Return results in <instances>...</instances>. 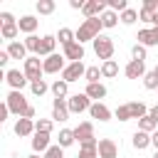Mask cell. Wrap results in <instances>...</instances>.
<instances>
[{"mask_svg": "<svg viewBox=\"0 0 158 158\" xmlns=\"http://www.w3.org/2000/svg\"><path fill=\"white\" fill-rule=\"evenodd\" d=\"M101 17H91V20H84L81 25H79V30H77V42L79 44H84V42H94L96 37H99V32H101Z\"/></svg>", "mask_w": 158, "mask_h": 158, "instance_id": "6da1fadb", "label": "cell"}, {"mask_svg": "<svg viewBox=\"0 0 158 158\" xmlns=\"http://www.w3.org/2000/svg\"><path fill=\"white\" fill-rule=\"evenodd\" d=\"M5 104H7V109H10V114H15V116H25V111L30 109V104H27V99H25V94L22 91H10L7 94V99H5Z\"/></svg>", "mask_w": 158, "mask_h": 158, "instance_id": "7a4b0ae2", "label": "cell"}, {"mask_svg": "<svg viewBox=\"0 0 158 158\" xmlns=\"http://www.w3.org/2000/svg\"><path fill=\"white\" fill-rule=\"evenodd\" d=\"M74 138H77L81 146H99V141L94 138V126H91V121H81V123L74 128Z\"/></svg>", "mask_w": 158, "mask_h": 158, "instance_id": "3957f363", "label": "cell"}, {"mask_svg": "<svg viewBox=\"0 0 158 158\" xmlns=\"http://www.w3.org/2000/svg\"><path fill=\"white\" fill-rule=\"evenodd\" d=\"M94 52H96V57H99V59L109 62V59L114 57V40H111V37H106V35H99V37L94 40Z\"/></svg>", "mask_w": 158, "mask_h": 158, "instance_id": "277c9868", "label": "cell"}, {"mask_svg": "<svg viewBox=\"0 0 158 158\" xmlns=\"http://www.w3.org/2000/svg\"><path fill=\"white\" fill-rule=\"evenodd\" d=\"M25 77L30 79V84L32 81H37V79H42V74H44V67H42V59L40 57H27L25 59Z\"/></svg>", "mask_w": 158, "mask_h": 158, "instance_id": "5b68a950", "label": "cell"}, {"mask_svg": "<svg viewBox=\"0 0 158 158\" xmlns=\"http://www.w3.org/2000/svg\"><path fill=\"white\" fill-rule=\"evenodd\" d=\"M84 74H86V67H84V62H69V64L64 67V72H62V79L69 84V81H79Z\"/></svg>", "mask_w": 158, "mask_h": 158, "instance_id": "8992f818", "label": "cell"}, {"mask_svg": "<svg viewBox=\"0 0 158 158\" xmlns=\"http://www.w3.org/2000/svg\"><path fill=\"white\" fill-rule=\"evenodd\" d=\"M67 106H69V114H81V111L91 109V99L86 94H74L67 99Z\"/></svg>", "mask_w": 158, "mask_h": 158, "instance_id": "52a82bcc", "label": "cell"}, {"mask_svg": "<svg viewBox=\"0 0 158 158\" xmlns=\"http://www.w3.org/2000/svg\"><path fill=\"white\" fill-rule=\"evenodd\" d=\"M42 67H44V74H57V72H64V54H49L42 59Z\"/></svg>", "mask_w": 158, "mask_h": 158, "instance_id": "ba28073f", "label": "cell"}, {"mask_svg": "<svg viewBox=\"0 0 158 158\" xmlns=\"http://www.w3.org/2000/svg\"><path fill=\"white\" fill-rule=\"evenodd\" d=\"M106 7H109V2H104V0H86L81 12H84L86 20H91V17H101L106 12Z\"/></svg>", "mask_w": 158, "mask_h": 158, "instance_id": "9c48e42d", "label": "cell"}, {"mask_svg": "<svg viewBox=\"0 0 158 158\" xmlns=\"http://www.w3.org/2000/svg\"><path fill=\"white\" fill-rule=\"evenodd\" d=\"M5 81L12 86V91H22V86L30 84V79L25 77V72H20V69H7L5 72Z\"/></svg>", "mask_w": 158, "mask_h": 158, "instance_id": "30bf717a", "label": "cell"}, {"mask_svg": "<svg viewBox=\"0 0 158 158\" xmlns=\"http://www.w3.org/2000/svg\"><path fill=\"white\" fill-rule=\"evenodd\" d=\"M99 158H118V146L114 138H99Z\"/></svg>", "mask_w": 158, "mask_h": 158, "instance_id": "8fae6325", "label": "cell"}, {"mask_svg": "<svg viewBox=\"0 0 158 158\" xmlns=\"http://www.w3.org/2000/svg\"><path fill=\"white\" fill-rule=\"evenodd\" d=\"M123 74H126L128 79H143V77H146V62L131 59V62L123 67Z\"/></svg>", "mask_w": 158, "mask_h": 158, "instance_id": "7c38bea8", "label": "cell"}, {"mask_svg": "<svg viewBox=\"0 0 158 158\" xmlns=\"http://www.w3.org/2000/svg\"><path fill=\"white\" fill-rule=\"evenodd\" d=\"M52 118H54V121H67V118H69L67 99H54V101H52Z\"/></svg>", "mask_w": 158, "mask_h": 158, "instance_id": "4fadbf2b", "label": "cell"}, {"mask_svg": "<svg viewBox=\"0 0 158 158\" xmlns=\"http://www.w3.org/2000/svg\"><path fill=\"white\" fill-rule=\"evenodd\" d=\"M136 40H138V44H143V47L158 44V27H146V30H141Z\"/></svg>", "mask_w": 158, "mask_h": 158, "instance_id": "5bb4252c", "label": "cell"}, {"mask_svg": "<svg viewBox=\"0 0 158 158\" xmlns=\"http://www.w3.org/2000/svg\"><path fill=\"white\" fill-rule=\"evenodd\" d=\"M37 25H40V20H37V17H32V15H25V17H20V20H17V27H20V32H25L27 37H30V35H35Z\"/></svg>", "mask_w": 158, "mask_h": 158, "instance_id": "9a60e30c", "label": "cell"}, {"mask_svg": "<svg viewBox=\"0 0 158 158\" xmlns=\"http://www.w3.org/2000/svg\"><path fill=\"white\" fill-rule=\"evenodd\" d=\"M32 151H35V153H47V151H49V133H40V131H35Z\"/></svg>", "mask_w": 158, "mask_h": 158, "instance_id": "2e32d148", "label": "cell"}, {"mask_svg": "<svg viewBox=\"0 0 158 158\" xmlns=\"http://www.w3.org/2000/svg\"><path fill=\"white\" fill-rule=\"evenodd\" d=\"M64 59L81 62V59H84V44H79V42H72L69 47H64Z\"/></svg>", "mask_w": 158, "mask_h": 158, "instance_id": "e0dca14e", "label": "cell"}, {"mask_svg": "<svg viewBox=\"0 0 158 158\" xmlns=\"http://www.w3.org/2000/svg\"><path fill=\"white\" fill-rule=\"evenodd\" d=\"M89 114H91V118H96V121H109V118H111L109 106H104L101 101H94L91 109H89Z\"/></svg>", "mask_w": 158, "mask_h": 158, "instance_id": "ac0fdd59", "label": "cell"}, {"mask_svg": "<svg viewBox=\"0 0 158 158\" xmlns=\"http://www.w3.org/2000/svg\"><path fill=\"white\" fill-rule=\"evenodd\" d=\"M15 133H17L20 138L35 133V121H32V118H17V121H15Z\"/></svg>", "mask_w": 158, "mask_h": 158, "instance_id": "d6986e66", "label": "cell"}, {"mask_svg": "<svg viewBox=\"0 0 158 158\" xmlns=\"http://www.w3.org/2000/svg\"><path fill=\"white\" fill-rule=\"evenodd\" d=\"M7 54H10V59H27L25 54H27V47H25V42H10L7 44V49H5Z\"/></svg>", "mask_w": 158, "mask_h": 158, "instance_id": "ffe728a7", "label": "cell"}, {"mask_svg": "<svg viewBox=\"0 0 158 158\" xmlns=\"http://www.w3.org/2000/svg\"><path fill=\"white\" fill-rule=\"evenodd\" d=\"M54 47H57V37L44 35V37H42V44H40V57H49V54H54Z\"/></svg>", "mask_w": 158, "mask_h": 158, "instance_id": "44dd1931", "label": "cell"}, {"mask_svg": "<svg viewBox=\"0 0 158 158\" xmlns=\"http://www.w3.org/2000/svg\"><path fill=\"white\" fill-rule=\"evenodd\" d=\"M131 143H133V148H136V151H143V148H148V146H151V133H146V131H136Z\"/></svg>", "mask_w": 158, "mask_h": 158, "instance_id": "7402d4cb", "label": "cell"}, {"mask_svg": "<svg viewBox=\"0 0 158 158\" xmlns=\"http://www.w3.org/2000/svg\"><path fill=\"white\" fill-rule=\"evenodd\" d=\"M84 94H86L89 99H96V101H99V99L106 96V86L99 84V81H96V84H86V91H84Z\"/></svg>", "mask_w": 158, "mask_h": 158, "instance_id": "603a6c76", "label": "cell"}, {"mask_svg": "<svg viewBox=\"0 0 158 158\" xmlns=\"http://www.w3.org/2000/svg\"><path fill=\"white\" fill-rule=\"evenodd\" d=\"M57 40H59L62 47H69L72 42H77V32H72L69 27H62V30L57 32Z\"/></svg>", "mask_w": 158, "mask_h": 158, "instance_id": "cb8c5ba5", "label": "cell"}, {"mask_svg": "<svg viewBox=\"0 0 158 158\" xmlns=\"http://www.w3.org/2000/svg\"><path fill=\"white\" fill-rule=\"evenodd\" d=\"M118 20H121V15H118V12H114V10H106V12L101 15V25H104L106 30L116 27V25H118Z\"/></svg>", "mask_w": 158, "mask_h": 158, "instance_id": "d4e9b609", "label": "cell"}, {"mask_svg": "<svg viewBox=\"0 0 158 158\" xmlns=\"http://www.w3.org/2000/svg\"><path fill=\"white\" fill-rule=\"evenodd\" d=\"M116 74H118V64H116V59H109V62L101 64V77H104V79H114Z\"/></svg>", "mask_w": 158, "mask_h": 158, "instance_id": "484cf974", "label": "cell"}, {"mask_svg": "<svg viewBox=\"0 0 158 158\" xmlns=\"http://www.w3.org/2000/svg\"><path fill=\"white\" fill-rule=\"evenodd\" d=\"M128 109H131V116H133V118H138V121H141L143 116H148V106H146L143 101H131V104H128Z\"/></svg>", "mask_w": 158, "mask_h": 158, "instance_id": "4316f807", "label": "cell"}, {"mask_svg": "<svg viewBox=\"0 0 158 158\" xmlns=\"http://www.w3.org/2000/svg\"><path fill=\"white\" fill-rule=\"evenodd\" d=\"M67 86H69V84H67L64 79H57V81H54V84H52L49 89H52L54 99H67Z\"/></svg>", "mask_w": 158, "mask_h": 158, "instance_id": "83f0119b", "label": "cell"}, {"mask_svg": "<svg viewBox=\"0 0 158 158\" xmlns=\"http://www.w3.org/2000/svg\"><path fill=\"white\" fill-rule=\"evenodd\" d=\"M138 131H146V133H156L158 131V121H153L151 116H143L138 121Z\"/></svg>", "mask_w": 158, "mask_h": 158, "instance_id": "f1b7e54d", "label": "cell"}, {"mask_svg": "<svg viewBox=\"0 0 158 158\" xmlns=\"http://www.w3.org/2000/svg\"><path fill=\"white\" fill-rule=\"evenodd\" d=\"M57 141H59V146H62V148H69V146H72L77 138H74V131H72V128H62Z\"/></svg>", "mask_w": 158, "mask_h": 158, "instance_id": "f546056e", "label": "cell"}, {"mask_svg": "<svg viewBox=\"0 0 158 158\" xmlns=\"http://www.w3.org/2000/svg\"><path fill=\"white\" fill-rule=\"evenodd\" d=\"M17 32H20L17 22H15V25H2V27H0V35H2V40H10V42H15Z\"/></svg>", "mask_w": 158, "mask_h": 158, "instance_id": "4dcf8cb0", "label": "cell"}, {"mask_svg": "<svg viewBox=\"0 0 158 158\" xmlns=\"http://www.w3.org/2000/svg\"><path fill=\"white\" fill-rule=\"evenodd\" d=\"M40 44H42V37H37V35H30V37L25 40L27 52H35V57H40Z\"/></svg>", "mask_w": 158, "mask_h": 158, "instance_id": "1f68e13d", "label": "cell"}, {"mask_svg": "<svg viewBox=\"0 0 158 158\" xmlns=\"http://www.w3.org/2000/svg\"><path fill=\"white\" fill-rule=\"evenodd\" d=\"M54 0H37V12L40 15H52L54 12Z\"/></svg>", "mask_w": 158, "mask_h": 158, "instance_id": "d6a6232c", "label": "cell"}, {"mask_svg": "<svg viewBox=\"0 0 158 158\" xmlns=\"http://www.w3.org/2000/svg\"><path fill=\"white\" fill-rule=\"evenodd\" d=\"M99 77H101V67H86V74H84L86 84H96Z\"/></svg>", "mask_w": 158, "mask_h": 158, "instance_id": "836d02e7", "label": "cell"}, {"mask_svg": "<svg viewBox=\"0 0 158 158\" xmlns=\"http://www.w3.org/2000/svg\"><path fill=\"white\" fill-rule=\"evenodd\" d=\"M52 118H37L35 121V131H40V133H52Z\"/></svg>", "mask_w": 158, "mask_h": 158, "instance_id": "e575fe53", "label": "cell"}, {"mask_svg": "<svg viewBox=\"0 0 158 158\" xmlns=\"http://www.w3.org/2000/svg\"><path fill=\"white\" fill-rule=\"evenodd\" d=\"M77 158H99V146H81Z\"/></svg>", "mask_w": 158, "mask_h": 158, "instance_id": "d590c367", "label": "cell"}, {"mask_svg": "<svg viewBox=\"0 0 158 158\" xmlns=\"http://www.w3.org/2000/svg\"><path fill=\"white\" fill-rule=\"evenodd\" d=\"M30 89H32V94H35V96H42V94H47V89H49V86H47V81H44V79H37V81H32V84H30Z\"/></svg>", "mask_w": 158, "mask_h": 158, "instance_id": "8d00e7d4", "label": "cell"}, {"mask_svg": "<svg viewBox=\"0 0 158 158\" xmlns=\"http://www.w3.org/2000/svg\"><path fill=\"white\" fill-rule=\"evenodd\" d=\"M143 86L146 89H156L158 91V77H156V72L151 69V72H146V77H143Z\"/></svg>", "mask_w": 158, "mask_h": 158, "instance_id": "74e56055", "label": "cell"}, {"mask_svg": "<svg viewBox=\"0 0 158 158\" xmlns=\"http://www.w3.org/2000/svg\"><path fill=\"white\" fill-rule=\"evenodd\" d=\"M138 20H141V22H148V25H156V12L141 7V10H138Z\"/></svg>", "mask_w": 158, "mask_h": 158, "instance_id": "f35d334b", "label": "cell"}, {"mask_svg": "<svg viewBox=\"0 0 158 158\" xmlns=\"http://www.w3.org/2000/svg\"><path fill=\"white\" fill-rule=\"evenodd\" d=\"M136 20H138V12H136L133 7H128L126 12H121V22H123V25H133Z\"/></svg>", "mask_w": 158, "mask_h": 158, "instance_id": "ab89813d", "label": "cell"}, {"mask_svg": "<svg viewBox=\"0 0 158 158\" xmlns=\"http://www.w3.org/2000/svg\"><path fill=\"white\" fill-rule=\"evenodd\" d=\"M109 10H114V12H126V10H128V2H126V0H109Z\"/></svg>", "mask_w": 158, "mask_h": 158, "instance_id": "60d3db41", "label": "cell"}, {"mask_svg": "<svg viewBox=\"0 0 158 158\" xmlns=\"http://www.w3.org/2000/svg\"><path fill=\"white\" fill-rule=\"evenodd\" d=\"M131 57H133V59H138V62H143V59H146V47L136 42V44L131 47Z\"/></svg>", "mask_w": 158, "mask_h": 158, "instance_id": "b9f144b4", "label": "cell"}, {"mask_svg": "<svg viewBox=\"0 0 158 158\" xmlns=\"http://www.w3.org/2000/svg\"><path fill=\"white\" fill-rule=\"evenodd\" d=\"M116 118H118V121H131V118H133V116H131L128 104H123V106H118V109H116Z\"/></svg>", "mask_w": 158, "mask_h": 158, "instance_id": "7bdbcfd3", "label": "cell"}, {"mask_svg": "<svg viewBox=\"0 0 158 158\" xmlns=\"http://www.w3.org/2000/svg\"><path fill=\"white\" fill-rule=\"evenodd\" d=\"M44 158H64V148L57 143V146H49V151L44 153Z\"/></svg>", "mask_w": 158, "mask_h": 158, "instance_id": "ee69618b", "label": "cell"}, {"mask_svg": "<svg viewBox=\"0 0 158 158\" xmlns=\"http://www.w3.org/2000/svg\"><path fill=\"white\" fill-rule=\"evenodd\" d=\"M0 22H2V25H15L17 20H15L10 12H0Z\"/></svg>", "mask_w": 158, "mask_h": 158, "instance_id": "f6af8a7d", "label": "cell"}, {"mask_svg": "<svg viewBox=\"0 0 158 158\" xmlns=\"http://www.w3.org/2000/svg\"><path fill=\"white\" fill-rule=\"evenodd\" d=\"M143 7H146V10H153V12H158V0H143Z\"/></svg>", "mask_w": 158, "mask_h": 158, "instance_id": "bcb514c9", "label": "cell"}, {"mask_svg": "<svg viewBox=\"0 0 158 158\" xmlns=\"http://www.w3.org/2000/svg\"><path fill=\"white\" fill-rule=\"evenodd\" d=\"M69 7L72 10H84V0H69Z\"/></svg>", "mask_w": 158, "mask_h": 158, "instance_id": "7dc6e473", "label": "cell"}, {"mask_svg": "<svg viewBox=\"0 0 158 158\" xmlns=\"http://www.w3.org/2000/svg\"><path fill=\"white\" fill-rule=\"evenodd\" d=\"M7 114H10V109H7V104H2L0 106V121H7Z\"/></svg>", "mask_w": 158, "mask_h": 158, "instance_id": "c3c4849f", "label": "cell"}, {"mask_svg": "<svg viewBox=\"0 0 158 158\" xmlns=\"http://www.w3.org/2000/svg\"><path fill=\"white\" fill-rule=\"evenodd\" d=\"M7 62H10V54L7 52H0V67H5Z\"/></svg>", "mask_w": 158, "mask_h": 158, "instance_id": "681fc988", "label": "cell"}, {"mask_svg": "<svg viewBox=\"0 0 158 158\" xmlns=\"http://www.w3.org/2000/svg\"><path fill=\"white\" fill-rule=\"evenodd\" d=\"M148 116H151L153 121H158V106H153V109H148Z\"/></svg>", "mask_w": 158, "mask_h": 158, "instance_id": "f907efd6", "label": "cell"}, {"mask_svg": "<svg viewBox=\"0 0 158 158\" xmlns=\"http://www.w3.org/2000/svg\"><path fill=\"white\" fill-rule=\"evenodd\" d=\"M151 146H156V151H158V131L151 133Z\"/></svg>", "mask_w": 158, "mask_h": 158, "instance_id": "816d5d0a", "label": "cell"}, {"mask_svg": "<svg viewBox=\"0 0 158 158\" xmlns=\"http://www.w3.org/2000/svg\"><path fill=\"white\" fill-rule=\"evenodd\" d=\"M27 158H40V156H37V153H32V156H27Z\"/></svg>", "mask_w": 158, "mask_h": 158, "instance_id": "f5cc1de1", "label": "cell"}, {"mask_svg": "<svg viewBox=\"0 0 158 158\" xmlns=\"http://www.w3.org/2000/svg\"><path fill=\"white\" fill-rule=\"evenodd\" d=\"M153 72H156V77H158V64H156V69H153Z\"/></svg>", "mask_w": 158, "mask_h": 158, "instance_id": "db71d44e", "label": "cell"}, {"mask_svg": "<svg viewBox=\"0 0 158 158\" xmlns=\"http://www.w3.org/2000/svg\"><path fill=\"white\" fill-rule=\"evenodd\" d=\"M156 17H158V12H156Z\"/></svg>", "mask_w": 158, "mask_h": 158, "instance_id": "11a10c76", "label": "cell"}]
</instances>
